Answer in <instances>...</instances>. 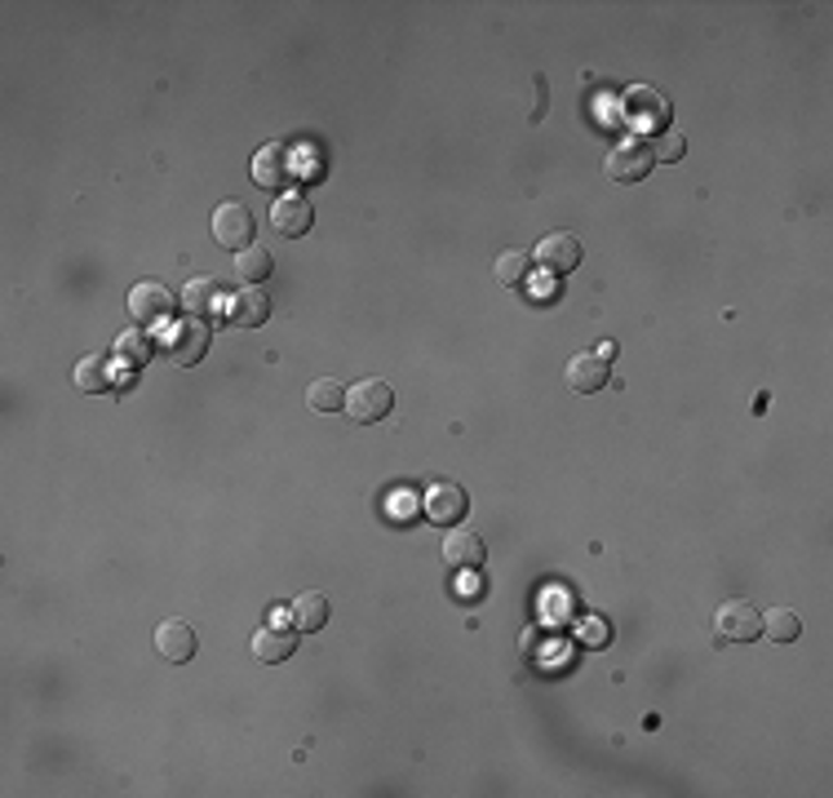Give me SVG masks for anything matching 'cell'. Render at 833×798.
<instances>
[{"label": "cell", "instance_id": "obj_20", "mask_svg": "<svg viewBox=\"0 0 833 798\" xmlns=\"http://www.w3.org/2000/svg\"><path fill=\"white\" fill-rule=\"evenodd\" d=\"M493 276H497V285H502V289H515V293H519V289L532 280V253L506 249V253L497 257V271H493Z\"/></svg>", "mask_w": 833, "mask_h": 798}, {"label": "cell", "instance_id": "obj_15", "mask_svg": "<svg viewBox=\"0 0 833 798\" xmlns=\"http://www.w3.org/2000/svg\"><path fill=\"white\" fill-rule=\"evenodd\" d=\"M444 564L457 572H479L483 568V542L474 532H448L444 537Z\"/></svg>", "mask_w": 833, "mask_h": 798}, {"label": "cell", "instance_id": "obj_27", "mask_svg": "<svg viewBox=\"0 0 833 798\" xmlns=\"http://www.w3.org/2000/svg\"><path fill=\"white\" fill-rule=\"evenodd\" d=\"M594 355H599V360H612V355H616V342H603Z\"/></svg>", "mask_w": 833, "mask_h": 798}, {"label": "cell", "instance_id": "obj_5", "mask_svg": "<svg viewBox=\"0 0 833 798\" xmlns=\"http://www.w3.org/2000/svg\"><path fill=\"white\" fill-rule=\"evenodd\" d=\"M581 257H585V249H581V240H577L572 231L545 235V240L536 244V253H532V262L541 266L545 276H568V271H577Z\"/></svg>", "mask_w": 833, "mask_h": 798}, {"label": "cell", "instance_id": "obj_24", "mask_svg": "<svg viewBox=\"0 0 833 798\" xmlns=\"http://www.w3.org/2000/svg\"><path fill=\"white\" fill-rule=\"evenodd\" d=\"M111 386V368H107V360L102 355H85L81 364H76V390H85V395H102Z\"/></svg>", "mask_w": 833, "mask_h": 798}, {"label": "cell", "instance_id": "obj_14", "mask_svg": "<svg viewBox=\"0 0 833 798\" xmlns=\"http://www.w3.org/2000/svg\"><path fill=\"white\" fill-rule=\"evenodd\" d=\"M607 382H612V368H607V360H599L594 351L568 360V386H572L577 395H594V390H603Z\"/></svg>", "mask_w": 833, "mask_h": 798}, {"label": "cell", "instance_id": "obj_23", "mask_svg": "<svg viewBox=\"0 0 833 798\" xmlns=\"http://www.w3.org/2000/svg\"><path fill=\"white\" fill-rule=\"evenodd\" d=\"M762 634H768L772 643H794L802 634V621L794 608H772L768 617H762Z\"/></svg>", "mask_w": 833, "mask_h": 798}, {"label": "cell", "instance_id": "obj_25", "mask_svg": "<svg viewBox=\"0 0 833 798\" xmlns=\"http://www.w3.org/2000/svg\"><path fill=\"white\" fill-rule=\"evenodd\" d=\"M648 147H652V156H656V160L674 165V160H683V152H687V138H683L678 129H661L656 138H648Z\"/></svg>", "mask_w": 833, "mask_h": 798}, {"label": "cell", "instance_id": "obj_1", "mask_svg": "<svg viewBox=\"0 0 833 798\" xmlns=\"http://www.w3.org/2000/svg\"><path fill=\"white\" fill-rule=\"evenodd\" d=\"M652 165H656V156H652V147H648V138H625V143H616L612 152H607V165H603V173H607V182H616V186H635V182H643L648 173H652Z\"/></svg>", "mask_w": 833, "mask_h": 798}, {"label": "cell", "instance_id": "obj_2", "mask_svg": "<svg viewBox=\"0 0 833 798\" xmlns=\"http://www.w3.org/2000/svg\"><path fill=\"white\" fill-rule=\"evenodd\" d=\"M390 409H395V390L382 377H364V382H355L351 390H346V418L360 422V426L382 422Z\"/></svg>", "mask_w": 833, "mask_h": 798}, {"label": "cell", "instance_id": "obj_6", "mask_svg": "<svg viewBox=\"0 0 833 798\" xmlns=\"http://www.w3.org/2000/svg\"><path fill=\"white\" fill-rule=\"evenodd\" d=\"M129 311H133V319H137V324L156 328V324H169V319H173L178 298H173L165 285L143 280V285H133V289H129Z\"/></svg>", "mask_w": 833, "mask_h": 798}, {"label": "cell", "instance_id": "obj_17", "mask_svg": "<svg viewBox=\"0 0 833 798\" xmlns=\"http://www.w3.org/2000/svg\"><path fill=\"white\" fill-rule=\"evenodd\" d=\"M222 280L218 276H204V280H191L186 289H182V306L191 311V319H204V315H214L218 306H222Z\"/></svg>", "mask_w": 833, "mask_h": 798}, {"label": "cell", "instance_id": "obj_3", "mask_svg": "<svg viewBox=\"0 0 833 798\" xmlns=\"http://www.w3.org/2000/svg\"><path fill=\"white\" fill-rule=\"evenodd\" d=\"M208 338H214V328H208V319H186V324H173L169 338H165V355L178 364V368H195L208 351Z\"/></svg>", "mask_w": 833, "mask_h": 798}, {"label": "cell", "instance_id": "obj_19", "mask_svg": "<svg viewBox=\"0 0 833 798\" xmlns=\"http://www.w3.org/2000/svg\"><path fill=\"white\" fill-rule=\"evenodd\" d=\"M152 351H156V342H152L147 328H129V332H120V338H116V355H120L124 368H143L152 360Z\"/></svg>", "mask_w": 833, "mask_h": 798}, {"label": "cell", "instance_id": "obj_26", "mask_svg": "<svg viewBox=\"0 0 833 798\" xmlns=\"http://www.w3.org/2000/svg\"><path fill=\"white\" fill-rule=\"evenodd\" d=\"M585 639L590 643H607V626L603 621H585Z\"/></svg>", "mask_w": 833, "mask_h": 798}, {"label": "cell", "instance_id": "obj_12", "mask_svg": "<svg viewBox=\"0 0 833 798\" xmlns=\"http://www.w3.org/2000/svg\"><path fill=\"white\" fill-rule=\"evenodd\" d=\"M466 510H470V497H466L461 484H435V488L426 493V515H431L435 523H444V528L461 523Z\"/></svg>", "mask_w": 833, "mask_h": 798}, {"label": "cell", "instance_id": "obj_10", "mask_svg": "<svg viewBox=\"0 0 833 798\" xmlns=\"http://www.w3.org/2000/svg\"><path fill=\"white\" fill-rule=\"evenodd\" d=\"M625 111H630V120L639 124V129H665L669 124V98H661L656 89H648V85H635L630 94H625Z\"/></svg>", "mask_w": 833, "mask_h": 798}, {"label": "cell", "instance_id": "obj_8", "mask_svg": "<svg viewBox=\"0 0 833 798\" xmlns=\"http://www.w3.org/2000/svg\"><path fill=\"white\" fill-rule=\"evenodd\" d=\"M253 182L262 191H280L293 182V152L285 143H266L257 156H253Z\"/></svg>", "mask_w": 833, "mask_h": 798}, {"label": "cell", "instance_id": "obj_9", "mask_svg": "<svg viewBox=\"0 0 833 798\" xmlns=\"http://www.w3.org/2000/svg\"><path fill=\"white\" fill-rule=\"evenodd\" d=\"M315 222V209H311V200L306 195H280L275 200V209H270V227L280 231L285 240H302Z\"/></svg>", "mask_w": 833, "mask_h": 798}, {"label": "cell", "instance_id": "obj_16", "mask_svg": "<svg viewBox=\"0 0 833 798\" xmlns=\"http://www.w3.org/2000/svg\"><path fill=\"white\" fill-rule=\"evenodd\" d=\"M289 621H293L298 634H315V630H324V626H328V598H324L319 590L298 594V598H293V608H289Z\"/></svg>", "mask_w": 833, "mask_h": 798}, {"label": "cell", "instance_id": "obj_7", "mask_svg": "<svg viewBox=\"0 0 833 798\" xmlns=\"http://www.w3.org/2000/svg\"><path fill=\"white\" fill-rule=\"evenodd\" d=\"M214 240L231 253H244L253 244V214L240 200H227V205L214 209Z\"/></svg>", "mask_w": 833, "mask_h": 798}, {"label": "cell", "instance_id": "obj_18", "mask_svg": "<svg viewBox=\"0 0 833 798\" xmlns=\"http://www.w3.org/2000/svg\"><path fill=\"white\" fill-rule=\"evenodd\" d=\"M253 652H257V661H266V665L289 661V656L298 652V634H293V630H280V626H266V630L253 634Z\"/></svg>", "mask_w": 833, "mask_h": 798}, {"label": "cell", "instance_id": "obj_13", "mask_svg": "<svg viewBox=\"0 0 833 798\" xmlns=\"http://www.w3.org/2000/svg\"><path fill=\"white\" fill-rule=\"evenodd\" d=\"M195 648H200V639H195V630H191L186 621H160V630H156V652H160L165 661L186 665V661L195 656Z\"/></svg>", "mask_w": 833, "mask_h": 798}, {"label": "cell", "instance_id": "obj_21", "mask_svg": "<svg viewBox=\"0 0 833 798\" xmlns=\"http://www.w3.org/2000/svg\"><path fill=\"white\" fill-rule=\"evenodd\" d=\"M306 404L315 413H346V386L333 382V377H319L306 386Z\"/></svg>", "mask_w": 833, "mask_h": 798}, {"label": "cell", "instance_id": "obj_4", "mask_svg": "<svg viewBox=\"0 0 833 798\" xmlns=\"http://www.w3.org/2000/svg\"><path fill=\"white\" fill-rule=\"evenodd\" d=\"M714 634H719V643H753V639H762V613L753 604H745V598H727L714 617Z\"/></svg>", "mask_w": 833, "mask_h": 798}, {"label": "cell", "instance_id": "obj_22", "mask_svg": "<svg viewBox=\"0 0 833 798\" xmlns=\"http://www.w3.org/2000/svg\"><path fill=\"white\" fill-rule=\"evenodd\" d=\"M236 271H240L244 285H262V280L275 271V257H270L262 244H249V249L236 257Z\"/></svg>", "mask_w": 833, "mask_h": 798}, {"label": "cell", "instance_id": "obj_11", "mask_svg": "<svg viewBox=\"0 0 833 798\" xmlns=\"http://www.w3.org/2000/svg\"><path fill=\"white\" fill-rule=\"evenodd\" d=\"M270 319V298L262 289H244L227 298V324L231 328H262Z\"/></svg>", "mask_w": 833, "mask_h": 798}]
</instances>
